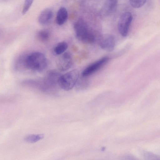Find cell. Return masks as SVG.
Here are the masks:
<instances>
[{"label":"cell","instance_id":"cell-8","mask_svg":"<svg viewBox=\"0 0 160 160\" xmlns=\"http://www.w3.org/2000/svg\"><path fill=\"white\" fill-rule=\"evenodd\" d=\"M61 75L56 71H48L42 81L44 87H52L58 84V81Z\"/></svg>","mask_w":160,"mask_h":160},{"label":"cell","instance_id":"cell-16","mask_svg":"<svg viewBox=\"0 0 160 160\" xmlns=\"http://www.w3.org/2000/svg\"><path fill=\"white\" fill-rule=\"evenodd\" d=\"M34 0H25L22 10V14H25L31 6Z\"/></svg>","mask_w":160,"mask_h":160},{"label":"cell","instance_id":"cell-13","mask_svg":"<svg viewBox=\"0 0 160 160\" xmlns=\"http://www.w3.org/2000/svg\"><path fill=\"white\" fill-rule=\"evenodd\" d=\"M44 137L42 134H33L29 135L24 138V141L29 143H34L43 139Z\"/></svg>","mask_w":160,"mask_h":160},{"label":"cell","instance_id":"cell-3","mask_svg":"<svg viewBox=\"0 0 160 160\" xmlns=\"http://www.w3.org/2000/svg\"><path fill=\"white\" fill-rule=\"evenodd\" d=\"M79 73L74 69L61 75L58 81V85L65 91H69L75 86L79 78Z\"/></svg>","mask_w":160,"mask_h":160},{"label":"cell","instance_id":"cell-11","mask_svg":"<svg viewBox=\"0 0 160 160\" xmlns=\"http://www.w3.org/2000/svg\"><path fill=\"white\" fill-rule=\"evenodd\" d=\"M118 0H105L103 11L105 14L108 15L113 13L117 7Z\"/></svg>","mask_w":160,"mask_h":160},{"label":"cell","instance_id":"cell-6","mask_svg":"<svg viewBox=\"0 0 160 160\" xmlns=\"http://www.w3.org/2000/svg\"><path fill=\"white\" fill-rule=\"evenodd\" d=\"M72 64V56L68 52H66L61 55L56 61V65L59 71L64 72L68 70Z\"/></svg>","mask_w":160,"mask_h":160},{"label":"cell","instance_id":"cell-1","mask_svg":"<svg viewBox=\"0 0 160 160\" xmlns=\"http://www.w3.org/2000/svg\"><path fill=\"white\" fill-rule=\"evenodd\" d=\"M47 65L48 61L45 55L38 51L20 56L16 63L17 67H20L36 72L43 71Z\"/></svg>","mask_w":160,"mask_h":160},{"label":"cell","instance_id":"cell-9","mask_svg":"<svg viewBox=\"0 0 160 160\" xmlns=\"http://www.w3.org/2000/svg\"><path fill=\"white\" fill-rule=\"evenodd\" d=\"M53 15V13L51 9L46 8L40 13L38 17V22L42 25H47L51 20Z\"/></svg>","mask_w":160,"mask_h":160},{"label":"cell","instance_id":"cell-7","mask_svg":"<svg viewBox=\"0 0 160 160\" xmlns=\"http://www.w3.org/2000/svg\"><path fill=\"white\" fill-rule=\"evenodd\" d=\"M99 44L101 48L103 50L107 52H112L115 46V38L112 35H104L100 38Z\"/></svg>","mask_w":160,"mask_h":160},{"label":"cell","instance_id":"cell-17","mask_svg":"<svg viewBox=\"0 0 160 160\" xmlns=\"http://www.w3.org/2000/svg\"><path fill=\"white\" fill-rule=\"evenodd\" d=\"M67 0H64V1H67Z\"/></svg>","mask_w":160,"mask_h":160},{"label":"cell","instance_id":"cell-4","mask_svg":"<svg viewBox=\"0 0 160 160\" xmlns=\"http://www.w3.org/2000/svg\"><path fill=\"white\" fill-rule=\"evenodd\" d=\"M133 19L131 13L126 12L120 16L118 24V28L120 34L123 37H126L128 34L129 27Z\"/></svg>","mask_w":160,"mask_h":160},{"label":"cell","instance_id":"cell-15","mask_svg":"<svg viewBox=\"0 0 160 160\" xmlns=\"http://www.w3.org/2000/svg\"><path fill=\"white\" fill-rule=\"evenodd\" d=\"M147 0H129L131 5L133 8H138L142 7Z\"/></svg>","mask_w":160,"mask_h":160},{"label":"cell","instance_id":"cell-2","mask_svg":"<svg viewBox=\"0 0 160 160\" xmlns=\"http://www.w3.org/2000/svg\"><path fill=\"white\" fill-rule=\"evenodd\" d=\"M74 31L77 38L84 43L90 44L95 41V37L82 18H78L74 23Z\"/></svg>","mask_w":160,"mask_h":160},{"label":"cell","instance_id":"cell-5","mask_svg":"<svg viewBox=\"0 0 160 160\" xmlns=\"http://www.w3.org/2000/svg\"><path fill=\"white\" fill-rule=\"evenodd\" d=\"M109 60V58L108 56L101 58L86 68L82 72V76L86 77L92 74L105 65Z\"/></svg>","mask_w":160,"mask_h":160},{"label":"cell","instance_id":"cell-10","mask_svg":"<svg viewBox=\"0 0 160 160\" xmlns=\"http://www.w3.org/2000/svg\"><path fill=\"white\" fill-rule=\"evenodd\" d=\"M68 12L67 9L63 7H61L58 10L56 17V23L58 25L63 24L68 18Z\"/></svg>","mask_w":160,"mask_h":160},{"label":"cell","instance_id":"cell-12","mask_svg":"<svg viewBox=\"0 0 160 160\" xmlns=\"http://www.w3.org/2000/svg\"><path fill=\"white\" fill-rule=\"evenodd\" d=\"M67 43L62 41L58 43L55 47L53 49L54 53L57 55H61L65 52L68 48Z\"/></svg>","mask_w":160,"mask_h":160},{"label":"cell","instance_id":"cell-14","mask_svg":"<svg viewBox=\"0 0 160 160\" xmlns=\"http://www.w3.org/2000/svg\"><path fill=\"white\" fill-rule=\"evenodd\" d=\"M38 38L41 41L45 42L48 41L50 36L49 32L47 30L42 29L38 31L37 33Z\"/></svg>","mask_w":160,"mask_h":160}]
</instances>
